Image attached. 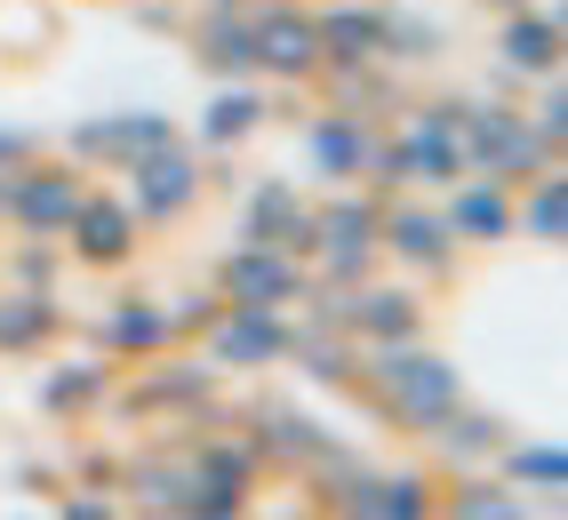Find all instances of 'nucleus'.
I'll use <instances>...</instances> for the list:
<instances>
[{
    "label": "nucleus",
    "mask_w": 568,
    "mask_h": 520,
    "mask_svg": "<svg viewBox=\"0 0 568 520\" xmlns=\"http://www.w3.org/2000/svg\"><path fill=\"white\" fill-rule=\"evenodd\" d=\"M457 144H465V176H497V184H528L537 169H560V153L505 96H473L457 121Z\"/></svg>",
    "instance_id": "7ed1b4c3"
},
{
    "label": "nucleus",
    "mask_w": 568,
    "mask_h": 520,
    "mask_svg": "<svg viewBox=\"0 0 568 520\" xmlns=\"http://www.w3.org/2000/svg\"><path fill=\"white\" fill-rule=\"evenodd\" d=\"M465 176V144L448 129H425V121H393L385 129V161H376V193H448Z\"/></svg>",
    "instance_id": "f8f14e48"
},
{
    "label": "nucleus",
    "mask_w": 568,
    "mask_h": 520,
    "mask_svg": "<svg viewBox=\"0 0 568 520\" xmlns=\"http://www.w3.org/2000/svg\"><path fill=\"white\" fill-rule=\"evenodd\" d=\"M513 241H537V248L568 241V169H537L528 184H513Z\"/></svg>",
    "instance_id": "c756f323"
},
{
    "label": "nucleus",
    "mask_w": 568,
    "mask_h": 520,
    "mask_svg": "<svg viewBox=\"0 0 568 520\" xmlns=\"http://www.w3.org/2000/svg\"><path fill=\"white\" fill-rule=\"evenodd\" d=\"M248 520H321V504H313V489H305V497H281V504H264V497H256Z\"/></svg>",
    "instance_id": "58836bf2"
},
{
    "label": "nucleus",
    "mask_w": 568,
    "mask_h": 520,
    "mask_svg": "<svg viewBox=\"0 0 568 520\" xmlns=\"http://www.w3.org/2000/svg\"><path fill=\"white\" fill-rule=\"evenodd\" d=\"M256 480H264V457L248 449V432H209V440L193 432V480H184L176 520H248Z\"/></svg>",
    "instance_id": "20e7f679"
},
{
    "label": "nucleus",
    "mask_w": 568,
    "mask_h": 520,
    "mask_svg": "<svg viewBox=\"0 0 568 520\" xmlns=\"http://www.w3.org/2000/svg\"><path fill=\"white\" fill-rule=\"evenodd\" d=\"M161 144H176V113H161V104H129V113L72 121L64 161H81L89 176H129L144 153H161Z\"/></svg>",
    "instance_id": "1a4fd4ad"
},
{
    "label": "nucleus",
    "mask_w": 568,
    "mask_h": 520,
    "mask_svg": "<svg viewBox=\"0 0 568 520\" xmlns=\"http://www.w3.org/2000/svg\"><path fill=\"white\" fill-rule=\"evenodd\" d=\"M216 377H273L288 368V313H256V305H224L201 337Z\"/></svg>",
    "instance_id": "2eb2a0df"
},
{
    "label": "nucleus",
    "mask_w": 568,
    "mask_h": 520,
    "mask_svg": "<svg viewBox=\"0 0 568 520\" xmlns=\"http://www.w3.org/2000/svg\"><path fill=\"white\" fill-rule=\"evenodd\" d=\"M112 408L136 417V425H153V417H216V408H224V377L209 368V353L201 360L153 353V360H136L129 385H112Z\"/></svg>",
    "instance_id": "423d86ee"
},
{
    "label": "nucleus",
    "mask_w": 568,
    "mask_h": 520,
    "mask_svg": "<svg viewBox=\"0 0 568 520\" xmlns=\"http://www.w3.org/2000/svg\"><path fill=\"white\" fill-rule=\"evenodd\" d=\"M233 241H264V248H281V256L305 265V256H313V201H305V184H296V176H256L241 193V233Z\"/></svg>",
    "instance_id": "f3484780"
},
{
    "label": "nucleus",
    "mask_w": 568,
    "mask_h": 520,
    "mask_svg": "<svg viewBox=\"0 0 568 520\" xmlns=\"http://www.w3.org/2000/svg\"><path fill=\"white\" fill-rule=\"evenodd\" d=\"M89 345L112 368H136V360H153V353H176L169 305H161V296H112V305L89 320Z\"/></svg>",
    "instance_id": "aec40b11"
},
{
    "label": "nucleus",
    "mask_w": 568,
    "mask_h": 520,
    "mask_svg": "<svg viewBox=\"0 0 568 520\" xmlns=\"http://www.w3.org/2000/svg\"><path fill=\"white\" fill-rule=\"evenodd\" d=\"M201 9H264V0H201Z\"/></svg>",
    "instance_id": "a19ab883"
},
{
    "label": "nucleus",
    "mask_w": 568,
    "mask_h": 520,
    "mask_svg": "<svg viewBox=\"0 0 568 520\" xmlns=\"http://www.w3.org/2000/svg\"><path fill=\"white\" fill-rule=\"evenodd\" d=\"M480 9H497V17H505V9H520V0H480Z\"/></svg>",
    "instance_id": "37998d69"
},
{
    "label": "nucleus",
    "mask_w": 568,
    "mask_h": 520,
    "mask_svg": "<svg viewBox=\"0 0 568 520\" xmlns=\"http://www.w3.org/2000/svg\"><path fill=\"white\" fill-rule=\"evenodd\" d=\"M505 440H513V425L497 417V408L457 400V408H448V425L425 440V449H433V465H440V472H488V457H497Z\"/></svg>",
    "instance_id": "bb28decb"
},
{
    "label": "nucleus",
    "mask_w": 568,
    "mask_h": 520,
    "mask_svg": "<svg viewBox=\"0 0 568 520\" xmlns=\"http://www.w3.org/2000/svg\"><path fill=\"white\" fill-rule=\"evenodd\" d=\"M161 305H169V296H161ZM224 313V296L216 288H193V296H176V305H169V328H176V345H193V337H209V320Z\"/></svg>",
    "instance_id": "f704fd0d"
},
{
    "label": "nucleus",
    "mask_w": 568,
    "mask_h": 520,
    "mask_svg": "<svg viewBox=\"0 0 568 520\" xmlns=\"http://www.w3.org/2000/svg\"><path fill=\"white\" fill-rule=\"evenodd\" d=\"M385 0H321L313 32H321V64H368L385 57Z\"/></svg>",
    "instance_id": "393cba45"
},
{
    "label": "nucleus",
    "mask_w": 568,
    "mask_h": 520,
    "mask_svg": "<svg viewBox=\"0 0 568 520\" xmlns=\"http://www.w3.org/2000/svg\"><path fill=\"white\" fill-rule=\"evenodd\" d=\"M64 296L57 288H0V360H32L64 337Z\"/></svg>",
    "instance_id": "a878e982"
},
{
    "label": "nucleus",
    "mask_w": 568,
    "mask_h": 520,
    "mask_svg": "<svg viewBox=\"0 0 568 520\" xmlns=\"http://www.w3.org/2000/svg\"><path fill=\"white\" fill-rule=\"evenodd\" d=\"M353 400L376 408L400 440H425L448 425V408L465 400V368L448 360L440 345L408 337V345H361V377H353Z\"/></svg>",
    "instance_id": "f257e3e1"
},
{
    "label": "nucleus",
    "mask_w": 568,
    "mask_h": 520,
    "mask_svg": "<svg viewBox=\"0 0 568 520\" xmlns=\"http://www.w3.org/2000/svg\"><path fill=\"white\" fill-rule=\"evenodd\" d=\"M136 248H144V225H136L129 193H112V184L89 176V193H81V208H72V225H64V256L89 265V273H129Z\"/></svg>",
    "instance_id": "ddd939ff"
},
{
    "label": "nucleus",
    "mask_w": 568,
    "mask_h": 520,
    "mask_svg": "<svg viewBox=\"0 0 568 520\" xmlns=\"http://www.w3.org/2000/svg\"><path fill=\"white\" fill-rule=\"evenodd\" d=\"M121 193H129V208H136V225H144V233H176L184 216L209 201V161L176 136V144L144 153V161L121 176Z\"/></svg>",
    "instance_id": "0eeeda50"
},
{
    "label": "nucleus",
    "mask_w": 568,
    "mask_h": 520,
    "mask_svg": "<svg viewBox=\"0 0 568 520\" xmlns=\"http://www.w3.org/2000/svg\"><path fill=\"white\" fill-rule=\"evenodd\" d=\"M433 520H552V512H537L497 472H448V489L433 497Z\"/></svg>",
    "instance_id": "c85d7f7f"
},
{
    "label": "nucleus",
    "mask_w": 568,
    "mask_h": 520,
    "mask_svg": "<svg viewBox=\"0 0 568 520\" xmlns=\"http://www.w3.org/2000/svg\"><path fill=\"white\" fill-rule=\"evenodd\" d=\"M184 49L209 81H256V41H248V9H193L184 17Z\"/></svg>",
    "instance_id": "b1692460"
},
{
    "label": "nucleus",
    "mask_w": 568,
    "mask_h": 520,
    "mask_svg": "<svg viewBox=\"0 0 568 520\" xmlns=\"http://www.w3.org/2000/svg\"><path fill=\"white\" fill-rule=\"evenodd\" d=\"M488 472L505 480V489H520L537 512H560V489H568V457H560V440H505L497 457H488Z\"/></svg>",
    "instance_id": "cd10ccee"
},
{
    "label": "nucleus",
    "mask_w": 568,
    "mask_h": 520,
    "mask_svg": "<svg viewBox=\"0 0 568 520\" xmlns=\"http://www.w3.org/2000/svg\"><path fill=\"white\" fill-rule=\"evenodd\" d=\"M89 193V169L81 161H49L32 153L24 169H9V233H32V241H64L72 208Z\"/></svg>",
    "instance_id": "4468645a"
},
{
    "label": "nucleus",
    "mask_w": 568,
    "mask_h": 520,
    "mask_svg": "<svg viewBox=\"0 0 568 520\" xmlns=\"http://www.w3.org/2000/svg\"><path fill=\"white\" fill-rule=\"evenodd\" d=\"M0 225H9V169H0Z\"/></svg>",
    "instance_id": "79ce46f5"
},
{
    "label": "nucleus",
    "mask_w": 568,
    "mask_h": 520,
    "mask_svg": "<svg viewBox=\"0 0 568 520\" xmlns=\"http://www.w3.org/2000/svg\"><path fill=\"white\" fill-rule=\"evenodd\" d=\"M129 17H136L144 32H169V41H176V32H184V17H193V9H184V0H129Z\"/></svg>",
    "instance_id": "e433bc0d"
},
{
    "label": "nucleus",
    "mask_w": 568,
    "mask_h": 520,
    "mask_svg": "<svg viewBox=\"0 0 568 520\" xmlns=\"http://www.w3.org/2000/svg\"><path fill=\"white\" fill-rule=\"evenodd\" d=\"M520 113H528V129L560 153V144H568V81H560V72H552V81H537V104H520Z\"/></svg>",
    "instance_id": "72a5a7b5"
},
{
    "label": "nucleus",
    "mask_w": 568,
    "mask_h": 520,
    "mask_svg": "<svg viewBox=\"0 0 568 520\" xmlns=\"http://www.w3.org/2000/svg\"><path fill=\"white\" fill-rule=\"evenodd\" d=\"M440 216H448V233H457V248H505L513 241V184L457 176L440 193Z\"/></svg>",
    "instance_id": "4be33fe9"
},
{
    "label": "nucleus",
    "mask_w": 568,
    "mask_h": 520,
    "mask_svg": "<svg viewBox=\"0 0 568 520\" xmlns=\"http://www.w3.org/2000/svg\"><path fill=\"white\" fill-rule=\"evenodd\" d=\"M17 489H32V497H57V489H64V465H49V457H24V465H17Z\"/></svg>",
    "instance_id": "4c0bfd02"
},
{
    "label": "nucleus",
    "mask_w": 568,
    "mask_h": 520,
    "mask_svg": "<svg viewBox=\"0 0 568 520\" xmlns=\"http://www.w3.org/2000/svg\"><path fill=\"white\" fill-rule=\"evenodd\" d=\"M376 248H385V265H400L408 281H433L448 288L465 265L457 233H448V216L433 193H385V225H376Z\"/></svg>",
    "instance_id": "39448f33"
},
{
    "label": "nucleus",
    "mask_w": 568,
    "mask_h": 520,
    "mask_svg": "<svg viewBox=\"0 0 568 520\" xmlns=\"http://www.w3.org/2000/svg\"><path fill=\"white\" fill-rule=\"evenodd\" d=\"M209 288L224 296V305H256V313H296V305H305V296H313V273L296 265V256L264 248V241H233V248L216 256Z\"/></svg>",
    "instance_id": "9b49d317"
},
{
    "label": "nucleus",
    "mask_w": 568,
    "mask_h": 520,
    "mask_svg": "<svg viewBox=\"0 0 568 520\" xmlns=\"http://www.w3.org/2000/svg\"><path fill=\"white\" fill-rule=\"evenodd\" d=\"M376 225H385V193H376V184H328V201H313V256H305V273L321 288L368 281L376 265H385Z\"/></svg>",
    "instance_id": "f03ea898"
},
{
    "label": "nucleus",
    "mask_w": 568,
    "mask_h": 520,
    "mask_svg": "<svg viewBox=\"0 0 568 520\" xmlns=\"http://www.w3.org/2000/svg\"><path fill=\"white\" fill-rule=\"evenodd\" d=\"M184 480H193V440H153V449L121 457V480H112V497H121L129 520H176Z\"/></svg>",
    "instance_id": "dca6fc26"
},
{
    "label": "nucleus",
    "mask_w": 568,
    "mask_h": 520,
    "mask_svg": "<svg viewBox=\"0 0 568 520\" xmlns=\"http://www.w3.org/2000/svg\"><path fill=\"white\" fill-rule=\"evenodd\" d=\"M57 520H129L112 489H57Z\"/></svg>",
    "instance_id": "c9c22d12"
},
{
    "label": "nucleus",
    "mask_w": 568,
    "mask_h": 520,
    "mask_svg": "<svg viewBox=\"0 0 568 520\" xmlns=\"http://www.w3.org/2000/svg\"><path fill=\"white\" fill-rule=\"evenodd\" d=\"M248 41H256V81L273 96L313 89V72H321L313 0H264V9H248Z\"/></svg>",
    "instance_id": "9d476101"
},
{
    "label": "nucleus",
    "mask_w": 568,
    "mask_h": 520,
    "mask_svg": "<svg viewBox=\"0 0 568 520\" xmlns=\"http://www.w3.org/2000/svg\"><path fill=\"white\" fill-rule=\"evenodd\" d=\"M112 385H121V368L104 353H81V360H57L41 385H32V408H41L49 425H97L112 408Z\"/></svg>",
    "instance_id": "412c9836"
},
{
    "label": "nucleus",
    "mask_w": 568,
    "mask_h": 520,
    "mask_svg": "<svg viewBox=\"0 0 568 520\" xmlns=\"http://www.w3.org/2000/svg\"><path fill=\"white\" fill-rule=\"evenodd\" d=\"M57 281H64V241L17 233L9 241V288H57Z\"/></svg>",
    "instance_id": "473e14b6"
},
{
    "label": "nucleus",
    "mask_w": 568,
    "mask_h": 520,
    "mask_svg": "<svg viewBox=\"0 0 568 520\" xmlns=\"http://www.w3.org/2000/svg\"><path fill=\"white\" fill-rule=\"evenodd\" d=\"M440 57H448V24L440 17H425V9H393L385 17V64L393 72H425Z\"/></svg>",
    "instance_id": "7c9ffc66"
},
{
    "label": "nucleus",
    "mask_w": 568,
    "mask_h": 520,
    "mask_svg": "<svg viewBox=\"0 0 568 520\" xmlns=\"http://www.w3.org/2000/svg\"><path fill=\"white\" fill-rule=\"evenodd\" d=\"M17 520H41V512H17ZM49 520H57V512H49Z\"/></svg>",
    "instance_id": "c03bdc74"
},
{
    "label": "nucleus",
    "mask_w": 568,
    "mask_h": 520,
    "mask_svg": "<svg viewBox=\"0 0 568 520\" xmlns=\"http://www.w3.org/2000/svg\"><path fill=\"white\" fill-rule=\"evenodd\" d=\"M281 113V96L264 89V81H216L209 104H201V121H193V153L209 161H233L248 136H264V121Z\"/></svg>",
    "instance_id": "a211bd4d"
},
{
    "label": "nucleus",
    "mask_w": 568,
    "mask_h": 520,
    "mask_svg": "<svg viewBox=\"0 0 568 520\" xmlns=\"http://www.w3.org/2000/svg\"><path fill=\"white\" fill-rule=\"evenodd\" d=\"M433 497H440V480H433L425 465L376 472V504H368V520H433Z\"/></svg>",
    "instance_id": "2f4dec72"
},
{
    "label": "nucleus",
    "mask_w": 568,
    "mask_h": 520,
    "mask_svg": "<svg viewBox=\"0 0 568 520\" xmlns=\"http://www.w3.org/2000/svg\"><path fill=\"white\" fill-rule=\"evenodd\" d=\"M296 161H305L313 184H376V161H385V121H361V113H321L296 121Z\"/></svg>",
    "instance_id": "6e6552de"
},
{
    "label": "nucleus",
    "mask_w": 568,
    "mask_h": 520,
    "mask_svg": "<svg viewBox=\"0 0 568 520\" xmlns=\"http://www.w3.org/2000/svg\"><path fill=\"white\" fill-rule=\"evenodd\" d=\"M32 153H41V136H32V129H0V169H24Z\"/></svg>",
    "instance_id": "ea45409f"
},
{
    "label": "nucleus",
    "mask_w": 568,
    "mask_h": 520,
    "mask_svg": "<svg viewBox=\"0 0 568 520\" xmlns=\"http://www.w3.org/2000/svg\"><path fill=\"white\" fill-rule=\"evenodd\" d=\"M313 89H328L336 113L400 121V104H408V72H393L385 57H368V64H321V72H313Z\"/></svg>",
    "instance_id": "5701e85b"
},
{
    "label": "nucleus",
    "mask_w": 568,
    "mask_h": 520,
    "mask_svg": "<svg viewBox=\"0 0 568 520\" xmlns=\"http://www.w3.org/2000/svg\"><path fill=\"white\" fill-rule=\"evenodd\" d=\"M560 57H568V17L552 0H520V9L497 17V64L513 81H552Z\"/></svg>",
    "instance_id": "6ab92c4d"
}]
</instances>
